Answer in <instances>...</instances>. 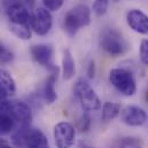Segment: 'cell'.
Instances as JSON below:
<instances>
[{
  "mask_svg": "<svg viewBox=\"0 0 148 148\" xmlns=\"http://www.w3.org/2000/svg\"><path fill=\"white\" fill-rule=\"evenodd\" d=\"M12 143L18 148H49L44 132L31 126H17L12 132Z\"/></svg>",
  "mask_w": 148,
  "mask_h": 148,
  "instance_id": "1",
  "label": "cell"
},
{
  "mask_svg": "<svg viewBox=\"0 0 148 148\" xmlns=\"http://www.w3.org/2000/svg\"><path fill=\"white\" fill-rule=\"evenodd\" d=\"M91 23V9L86 5H77L67 12L63 18V29L68 36L74 37L78 30Z\"/></svg>",
  "mask_w": 148,
  "mask_h": 148,
  "instance_id": "2",
  "label": "cell"
},
{
  "mask_svg": "<svg viewBox=\"0 0 148 148\" xmlns=\"http://www.w3.org/2000/svg\"><path fill=\"white\" fill-rule=\"evenodd\" d=\"M74 93L82 108L86 111H97L101 109L102 103L93 87L83 78H79L74 85Z\"/></svg>",
  "mask_w": 148,
  "mask_h": 148,
  "instance_id": "3",
  "label": "cell"
},
{
  "mask_svg": "<svg viewBox=\"0 0 148 148\" xmlns=\"http://www.w3.org/2000/svg\"><path fill=\"white\" fill-rule=\"evenodd\" d=\"M100 46L101 48L112 58H117L124 54L129 47L123 35L112 28L105 29L100 35Z\"/></svg>",
  "mask_w": 148,
  "mask_h": 148,
  "instance_id": "4",
  "label": "cell"
},
{
  "mask_svg": "<svg viewBox=\"0 0 148 148\" xmlns=\"http://www.w3.org/2000/svg\"><path fill=\"white\" fill-rule=\"evenodd\" d=\"M109 82L124 97H133L137 92V83L132 73L125 68H114L109 71Z\"/></svg>",
  "mask_w": 148,
  "mask_h": 148,
  "instance_id": "5",
  "label": "cell"
},
{
  "mask_svg": "<svg viewBox=\"0 0 148 148\" xmlns=\"http://www.w3.org/2000/svg\"><path fill=\"white\" fill-rule=\"evenodd\" d=\"M30 53L32 55V59L38 64L45 67L49 73L59 71V67L54 64L53 58H54V49L51 45L47 44H37L32 45L30 48Z\"/></svg>",
  "mask_w": 148,
  "mask_h": 148,
  "instance_id": "6",
  "label": "cell"
},
{
  "mask_svg": "<svg viewBox=\"0 0 148 148\" xmlns=\"http://www.w3.org/2000/svg\"><path fill=\"white\" fill-rule=\"evenodd\" d=\"M56 148H71L76 139V129L69 122H59L53 129Z\"/></svg>",
  "mask_w": 148,
  "mask_h": 148,
  "instance_id": "7",
  "label": "cell"
},
{
  "mask_svg": "<svg viewBox=\"0 0 148 148\" xmlns=\"http://www.w3.org/2000/svg\"><path fill=\"white\" fill-rule=\"evenodd\" d=\"M6 111L13 117L17 126H30L34 118L30 106L23 101L9 100Z\"/></svg>",
  "mask_w": 148,
  "mask_h": 148,
  "instance_id": "8",
  "label": "cell"
},
{
  "mask_svg": "<svg viewBox=\"0 0 148 148\" xmlns=\"http://www.w3.org/2000/svg\"><path fill=\"white\" fill-rule=\"evenodd\" d=\"M30 25L34 32L39 36H46L53 25V17L49 10L45 7H38L31 14Z\"/></svg>",
  "mask_w": 148,
  "mask_h": 148,
  "instance_id": "9",
  "label": "cell"
},
{
  "mask_svg": "<svg viewBox=\"0 0 148 148\" xmlns=\"http://www.w3.org/2000/svg\"><path fill=\"white\" fill-rule=\"evenodd\" d=\"M121 119L122 122L132 127L143 126L148 119L147 112L139 106H126L121 110Z\"/></svg>",
  "mask_w": 148,
  "mask_h": 148,
  "instance_id": "10",
  "label": "cell"
},
{
  "mask_svg": "<svg viewBox=\"0 0 148 148\" xmlns=\"http://www.w3.org/2000/svg\"><path fill=\"white\" fill-rule=\"evenodd\" d=\"M6 15L9 24H30L31 14L29 13V8L22 3H9L6 7Z\"/></svg>",
  "mask_w": 148,
  "mask_h": 148,
  "instance_id": "11",
  "label": "cell"
},
{
  "mask_svg": "<svg viewBox=\"0 0 148 148\" xmlns=\"http://www.w3.org/2000/svg\"><path fill=\"white\" fill-rule=\"evenodd\" d=\"M126 23L137 34H148V15L140 9H131L126 14Z\"/></svg>",
  "mask_w": 148,
  "mask_h": 148,
  "instance_id": "12",
  "label": "cell"
},
{
  "mask_svg": "<svg viewBox=\"0 0 148 148\" xmlns=\"http://www.w3.org/2000/svg\"><path fill=\"white\" fill-rule=\"evenodd\" d=\"M58 76H59V71L49 73V76L46 79L41 90V98L48 105H52L58 100V94L55 91V83L58 80Z\"/></svg>",
  "mask_w": 148,
  "mask_h": 148,
  "instance_id": "13",
  "label": "cell"
},
{
  "mask_svg": "<svg viewBox=\"0 0 148 148\" xmlns=\"http://www.w3.org/2000/svg\"><path fill=\"white\" fill-rule=\"evenodd\" d=\"M16 92V84L13 76L5 69H0V93L7 98L14 95Z\"/></svg>",
  "mask_w": 148,
  "mask_h": 148,
  "instance_id": "14",
  "label": "cell"
},
{
  "mask_svg": "<svg viewBox=\"0 0 148 148\" xmlns=\"http://www.w3.org/2000/svg\"><path fill=\"white\" fill-rule=\"evenodd\" d=\"M75 75H76V64L73 53L69 49H64L62 56V77L64 80H70Z\"/></svg>",
  "mask_w": 148,
  "mask_h": 148,
  "instance_id": "15",
  "label": "cell"
},
{
  "mask_svg": "<svg viewBox=\"0 0 148 148\" xmlns=\"http://www.w3.org/2000/svg\"><path fill=\"white\" fill-rule=\"evenodd\" d=\"M101 119L105 122H110L112 119H115L122 110V106L119 103L116 102H110V101H106L102 107H101Z\"/></svg>",
  "mask_w": 148,
  "mask_h": 148,
  "instance_id": "16",
  "label": "cell"
},
{
  "mask_svg": "<svg viewBox=\"0 0 148 148\" xmlns=\"http://www.w3.org/2000/svg\"><path fill=\"white\" fill-rule=\"evenodd\" d=\"M17 127L16 122L7 111L0 112V134H8L12 133Z\"/></svg>",
  "mask_w": 148,
  "mask_h": 148,
  "instance_id": "17",
  "label": "cell"
},
{
  "mask_svg": "<svg viewBox=\"0 0 148 148\" xmlns=\"http://www.w3.org/2000/svg\"><path fill=\"white\" fill-rule=\"evenodd\" d=\"M10 32L22 40H29L32 35V29L30 24H9Z\"/></svg>",
  "mask_w": 148,
  "mask_h": 148,
  "instance_id": "18",
  "label": "cell"
},
{
  "mask_svg": "<svg viewBox=\"0 0 148 148\" xmlns=\"http://www.w3.org/2000/svg\"><path fill=\"white\" fill-rule=\"evenodd\" d=\"M14 59H15V55L13 51L8 48V46H6L2 41H0V66L12 63Z\"/></svg>",
  "mask_w": 148,
  "mask_h": 148,
  "instance_id": "19",
  "label": "cell"
},
{
  "mask_svg": "<svg viewBox=\"0 0 148 148\" xmlns=\"http://www.w3.org/2000/svg\"><path fill=\"white\" fill-rule=\"evenodd\" d=\"M109 0H95L92 6V10L98 16H103L107 13Z\"/></svg>",
  "mask_w": 148,
  "mask_h": 148,
  "instance_id": "20",
  "label": "cell"
},
{
  "mask_svg": "<svg viewBox=\"0 0 148 148\" xmlns=\"http://www.w3.org/2000/svg\"><path fill=\"white\" fill-rule=\"evenodd\" d=\"M77 129L80 132H87L91 129V117L87 114L80 116V118L77 122Z\"/></svg>",
  "mask_w": 148,
  "mask_h": 148,
  "instance_id": "21",
  "label": "cell"
},
{
  "mask_svg": "<svg viewBox=\"0 0 148 148\" xmlns=\"http://www.w3.org/2000/svg\"><path fill=\"white\" fill-rule=\"evenodd\" d=\"M139 56H140V61L145 66H148V39L141 40L139 48Z\"/></svg>",
  "mask_w": 148,
  "mask_h": 148,
  "instance_id": "22",
  "label": "cell"
},
{
  "mask_svg": "<svg viewBox=\"0 0 148 148\" xmlns=\"http://www.w3.org/2000/svg\"><path fill=\"white\" fill-rule=\"evenodd\" d=\"M44 7L49 10V12H56L59 10L62 5H63V0H42Z\"/></svg>",
  "mask_w": 148,
  "mask_h": 148,
  "instance_id": "23",
  "label": "cell"
},
{
  "mask_svg": "<svg viewBox=\"0 0 148 148\" xmlns=\"http://www.w3.org/2000/svg\"><path fill=\"white\" fill-rule=\"evenodd\" d=\"M13 2L22 3L23 6H25V7H28V8H32L34 5H35V0H6V7H7L9 3H13Z\"/></svg>",
  "mask_w": 148,
  "mask_h": 148,
  "instance_id": "24",
  "label": "cell"
},
{
  "mask_svg": "<svg viewBox=\"0 0 148 148\" xmlns=\"http://www.w3.org/2000/svg\"><path fill=\"white\" fill-rule=\"evenodd\" d=\"M8 102H9V98H7V97H5V95H2L0 93V112L1 111H6Z\"/></svg>",
  "mask_w": 148,
  "mask_h": 148,
  "instance_id": "25",
  "label": "cell"
},
{
  "mask_svg": "<svg viewBox=\"0 0 148 148\" xmlns=\"http://www.w3.org/2000/svg\"><path fill=\"white\" fill-rule=\"evenodd\" d=\"M94 74H95V64H94V61L91 60L87 66V77L90 79H92V78H94Z\"/></svg>",
  "mask_w": 148,
  "mask_h": 148,
  "instance_id": "26",
  "label": "cell"
},
{
  "mask_svg": "<svg viewBox=\"0 0 148 148\" xmlns=\"http://www.w3.org/2000/svg\"><path fill=\"white\" fill-rule=\"evenodd\" d=\"M77 147H78V148H94V147H92L91 145H88V144L84 143V141H79Z\"/></svg>",
  "mask_w": 148,
  "mask_h": 148,
  "instance_id": "27",
  "label": "cell"
},
{
  "mask_svg": "<svg viewBox=\"0 0 148 148\" xmlns=\"http://www.w3.org/2000/svg\"><path fill=\"white\" fill-rule=\"evenodd\" d=\"M0 148H12L8 144H6V143H0Z\"/></svg>",
  "mask_w": 148,
  "mask_h": 148,
  "instance_id": "28",
  "label": "cell"
},
{
  "mask_svg": "<svg viewBox=\"0 0 148 148\" xmlns=\"http://www.w3.org/2000/svg\"><path fill=\"white\" fill-rule=\"evenodd\" d=\"M145 101L148 103V88L146 90V92H145Z\"/></svg>",
  "mask_w": 148,
  "mask_h": 148,
  "instance_id": "29",
  "label": "cell"
},
{
  "mask_svg": "<svg viewBox=\"0 0 148 148\" xmlns=\"http://www.w3.org/2000/svg\"><path fill=\"white\" fill-rule=\"evenodd\" d=\"M119 148H141V147H137V146H136V147H127V146H121Z\"/></svg>",
  "mask_w": 148,
  "mask_h": 148,
  "instance_id": "30",
  "label": "cell"
},
{
  "mask_svg": "<svg viewBox=\"0 0 148 148\" xmlns=\"http://www.w3.org/2000/svg\"><path fill=\"white\" fill-rule=\"evenodd\" d=\"M82 1H87V0H82Z\"/></svg>",
  "mask_w": 148,
  "mask_h": 148,
  "instance_id": "31",
  "label": "cell"
}]
</instances>
